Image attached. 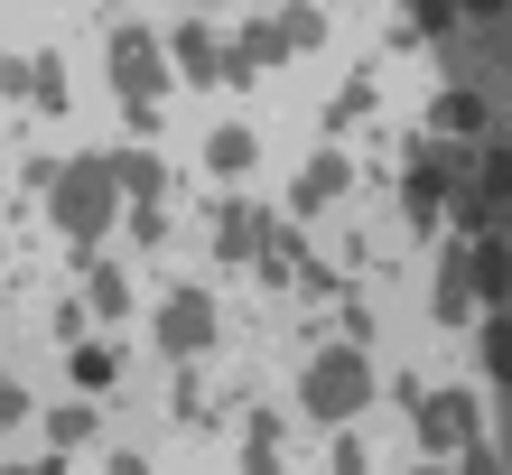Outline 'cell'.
<instances>
[{
    "mask_svg": "<svg viewBox=\"0 0 512 475\" xmlns=\"http://www.w3.org/2000/svg\"><path fill=\"white\" fill-rule=\"evenodd\" d=\"M47 224L66 233L75 252H94L103 233H112V215H122V187H112V159H56L47 177Z\"/></svg>",
    "mask_w": 512,
    "mask_h": 475,
    "instance_id": "obj_1",
    "label": "cell"
},
{
    "mask_svg": "<svg viewBox=\"0 0 512 475\" xmlns=\"http://www.w3.org/2000/svg\"><path fill=\"white\" fill-rule=\"evenodd\" d=\"M298 401H308V420L345 429L354 410L373 401V354H364V345H326L317 364H308V382H298Z\"/></svg>",
    "mask_w": 512,
    "mask_h": 475,
    "instance_id": "obj_2",
    "label": "cell"
},
{
    "mask_svg": "<svg viewBox=\"0 0 512 475\" xmlns=\"http://www.w3.org/2000/svg\"><path fill=\"white\" fill-rule=\"evenodd\" d=\"M112 94H122L131 131L159 122V94H168V47L149 28H112Z\"/></svg>",
    "mask_w": 512,
    "mask_h": 475,
    "instance_id": "obj_3",
    "label": "cell"
},
{
    "mask_svg": "<svg viewBox=\"0 0 512 475\" xmlns=\"http://www.w3.org/2000/svg\"><path fill=\"white\" fill-rule=\"evenodd\" d=\"M410 429L429 457H457L466 438H485V420H475V392H410Z\"/></svg>",
    "mask_w": 512,
    "mask_h": 475,
    "instance_id": "obj_4",
    "label": "cell"
},
{
    "mask_svg": "<svg viewBox=\"0 0 512 475\" xmlns=\"http://www.w3.org/2000/svg\"><path fill=\"white\" fill-rule=\"evenodd\" d=\"M205 345H215V299H205V289H168L159 299V354L196 364Z\"/></svg>",
    "mask_w": 512,
    "mask_h": 475,
    "instance_id": "obj_5",
    "label": "cell"
},
{
    "mask_svg": "<svg viewBox=\"0 0 512 475\" xmlns=\"http://www.w3.org/2000/svg\"><path fill=\"white\" fill-rule=\"evenodd\" d=\"M159 47H168V66L187 75V84H243V75H233V47H224L205 19H187V28H177V38H159Z\"/></svg>",
    "mask_w": 512,
    "mask_h": 475,
    "instance_id": "obj_6",
    "label": "cell"
},
{
    "mask_svg": "<svg viewBox=\"0 0 512 475\" xmlns=\"http://www.w3.org/2000/svg\"><path fill=\"white\" fill-rule=\"evenodd\" d=\"M261 243H270V215H261V205H224V215H215V252L224 261H261Z\"/></svg>",
    "mask_w": 512,
    "mask_h": 475,
    "instance_id": "obj_7",
    "label": "cell"
},
{
    "mask_svg": "<svg viewBox=\"0 0 512 475\" xmlns=\"http://www.w3.org/2000/svg\"><path fill=\"white\" fill-rule=\"evenodd\" d=\"M401 205H410V224L429 233V224L447 215V159H419V168H410V187H401Z\"/></svg>",
    "mask_w": 512,
    "mask_h": 475,
    "instance_id": "obj_8",
    "label": "cell"
},
{
    "mask_svg": "<svg viewBox=\"0 0 512 475\" xmlns=\"http://www.w3.org/2000/svg\"><path fill=\"white\" fill-rule=\"evenodd\" d=\"M112 187H122L131 205H159V187H168V168H159V150H122V159H112Z\"/></svg>",
    "mask_w": 512,
    "mask_h": 475,
    "instance_id": "obj_9",
    "label": "cell"
},
{
    "mask_svg": "<svg viewBox=\"0 0 512 475\" xmlns=\"http://www.w3.org/2000/svg\"><path fill=\"white\" fill-rule=\"evenodd\" d=\"M84 299H94V317H131V271L122 261H94L84 271Z\"/></svg>",
    "mask_w": 512,
    "mask_h": 475,
    "instance_id": "obj_10",
    "label": "cell"
},
{
    "mask_svg": "<svg viewBox=\"0 0 512 475\" xmlns=\"http://www.w3.org/2000/svg\"><path fill=\"white\" fill-rule=\"evenodd\" d=\"M252 159H261V140H252V131H243V122H224V131H215V140H205V168H215V177H243V168H252Z\"/></svg>",
    "mask_w": 512,
    "mask_h": 475,
    "instance_id": "obj_11",
    "label": "cell"
},
{
    "mask_svg": "<svg viewBox=\"0 0 512 475\" xmlns=\"http://www.w3.org/2000/svg\"><path fill=\"white\" fill-rule=\"evenodd\" d=\"M447 326H466L475 317V280H466V252H447V271H438V299H429Z\"/></svg>",
    "mask_w": 512,
    "mask_h": 475,
    "instance_id": "obj_12",
    "label": "cell"
},
{
    "mask_svg": "<svg viewBox=\"0 0 512 475\" xmlns=\"http://www.w3.org/2000/svg\"><path fill=\"white\" fill-rule=\"evenodd\" d=\"M112 382H122V354H112V345H75V392H84V401H103Z\"/></svg>",
    "mask_w": 512,
    "mask_h": 475,
    "instance_id": "obj_13",
    "label": "cell"
},
{
    "mask_svg": "<svg viewBox=\"0 0 512 475\" xmlns=\"http://www.w3.org/2000/svg\"><path fill=\"white\" fill-rule=\"evenodd\" d=\"M336 196H345V150H326V159H308V177H298V205L317 215V205H336Z\"/></svg>",
    "mask_w": 512,
    "mask_h": 475,
    "instance_id": "obj_14",
    "label": "cell"
},
{
    "mask_svg": "<svg viewBox=\"0 0 512 475\" xmlns=\"http://www.w3.org/2000/svg\"><path fill=\"white\" fill-rule=\"evenodd\" d=\"M475 364H485L494 382L512 373V317H503V308H485V326H475Z\"/></svg>",
    "mask_w": 512,
    "mask_h": 475,
    "instance_id": "obj_15",
    "label": "cell"
},
{
    "mask_svg": "<svg viewBox=\"0 0 512 475\" xmlns=\"http://www.w3.org/2000/svg\"><path fill=\"white\" fill-rule=\"evenodd\" d=\"M243 475H280V420H252V438H243Z\"/></svg>",
    "mask_w": 512,
    "mask_h": 475,
    "instance_id": "obj_16",
    "label": "cell"
},
{
    "mask_svg": "<svg viewBox=\"0 0 512 475\" xmlns=\"http://www.w3.org/2000/svg\"><path fill=\"white\" fill-rule=\"evenodd\" d=\"M429 122H438V131H457V140H466V131H485V94H447Z\"/></svg>",
    "mask_w": 512,
    "mask_h": 475,
    "instance_id": "obj_17",
    "label": "cell"
},
{
    "mask_svg": "<svg viewBox=\"0 0 512 475\" xmlns=\"http://www.w3.org/2000/svg\"><path fill=\"white\" fill-rule=\"evenodd\" d=\"M47 429H56V457H66V448H84V438H94V401H66Z\"/></svg>",
    "mask_w": 512,
    "mask_h": 475,
    "instance_id": "obj_18",
    "label": "cell"
},
{
    "mask_svg": "<svg viewBox=\"0 0 512 475\" xmlns=\"http://www.w3.org/2000/svg\"><path fill=\"white\" fill-rule=\"evenodd\" d=\"M280 38H289V56H298V47H317V38H326V19H317V10H289V19H280Z\"/></svg>",
    "mask_w": 512,
    "mask_h": 475,
    "instance_id": "obj_19",
    "label": "cell"
},
{
    "mask_svg": "<svg viewBox=\"0 0 512 475\" xmlns=\"http://www.w3.org/2000/svg\"><path fill=\"white\" fill-rule=\"evenodd\" d=\"M410 19L429 28V38H447V28H457V0H410Z\"/></svg>",
    "mask_w": 512,
    "mask_h": 475,
    "instance_id": "obj_20",
    "label": "cell"
},
{
    "mask_svg": "<svg viewBox=\"0 0 512 475\" xmlns=\"http://www.w3.org/2000/svg\"><path fill=\"white\" fill-rule=\"evenodd\" d=\"M131 243H168V205H131Z\"/></svg>",
    "mask_w": 512,
    "mask_h": 475,
    "instance_id": "obj_21",
    "label": "cell"
},
{
    "mask_svg": "<svg viewBox=\"0 0 512 475\" xmlns=\"http://www.w3.org/2000/svg\"><path fill=\"white\" fill-rule=\"evenodd\" d=\"M19 410H28V401H19V382L0 373V420H19Z\"/></svg>",
    "mask_w": 512,
    "mask_h": 475,
    "instance_id": "obj_22",
    "label": "cell"
},
{
    "mask_svg": "<svg viewBox=\"0 0 512 475\" xmlns=\"http://www.w3.org/2000/svg\"><path fill=\"white\" fill-rule=\"evenodd\" d=\"M457 10H475V19H503V0H457Z\"/></svg>",
    "mask_w": 512,
    "mask_h": 475,
    "instance_id": "obj_23",
    "label": "cell"
},
{
    "mask_svg": "<svg viewBox=\"0 0 512 475\" xmlns=\"http://www.w3.org/2000/svg\"><path fill=\"white\" fill-rule=\"evenodd\" d=\"M103 475H149V466H140V457H112V466H103Z\"/></svg>",
    "mask_w": 512,
    "mask_h": 475,
    "instance_id": "obj_24",
    "label": "cell"
},
{
    "mask_svg": "<svg viewBox=\"0 0 512 475\" xmlns=\"http://www.w3.org/2000/svg\"><path fill=\"white\" fill-rule=\"evenodd\" d=\"M419 475H457V466H447V457H419Z\"/></svg>",
    "mask_w": 512,
    "mask_h": 475,
    "instance_id": "obj_25",
    "label": "cell"
},
{
    "mask_svg": "<svg viewBox=\"0 0 512 475\" xmlns=\"http://www.w3.org/2000/svg\"><path fill=\"white\" fill-rule=\"evenodd\" d=\"M10 475H19V466H10Z\"/></svg>",
    "mask_w": 512,
    "mask_h": 475,
    "instance_id": "obj_26",
    "label": "cell"
}]
</instances>
